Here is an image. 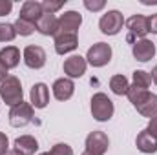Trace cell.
<instances>
[{
	"instance_id": "6da1fadb",
	"label": "cell",
	"mask_w": 157,
	"mask_h": 155,
	"mask_svg": "<svg viewBox=\"0 0 157 155\" xmlns=\"http://www.w3.org/2000/svg\"><path fill=\"white\" fill-rule=\"evenodd\" d=\"M0 99L7 104V106H17L24 100V91H22V84L20 78L15 75H9L0 82Z\"/></svg>"
},
{
	"instance_id": "7a4b0ae2",
	"label": "cell",
	"mask_w": 157,
	"mask_h": 155,
	"mask_svg": "<svg viewBox=\"0 0 157 155\" xmlns=\"http://www.w3.org/2000/svg\"><path fill=\"white\" fill-rule=\"evenodd\" d=\"M113 112H115L113 102L106 93L99 91V93H95L91 97V115H93L95 120L106 122V120H110L113 117Z\"/></svg>"
},
{
	"instance_id": "3957f363",
	"label": "cell",
	"mask_w": 157,
	"mask_h": 155,
	"mask_svg": "<svg viewBox=\"0 0 157 155\" xmlns=\"http://www.w3.org/2000/svg\"><path fill=\"white\" fill-rule=\"evenodd\" d=\"M112 60V46L106 42L93 44L86 53V62L93 68H102Z\"/></svg>"
},
{
	"instance_id": "277c9868",
	"label": "cell",
	"mask_w": 157,
	"mask_h": 155,
	"mask_svg": "<svg viewBox=\"0 0 157 155\" xmlns=\"http://www.w3.org/2000/svg\"><path fill=\"white\" fill-rule=\"evenodd\" d=\"M33 115H35V112H33V106H31V102H20V104H17V106H13L11 110H9V124L13 126V128H24V126H28L31 120H33Z\"/></svg>"
},
{
	"instance_id": "5b68a950",
	"label": "cell",
	"mask_w": 157,
	"mask_h": 155,
	"mask_svg": "<svg viewBox=\"0 0 157 155\" xmlns=\"http://www.w3.org/2000/svg\"><path fill=\"white\" fill-rule=\"evenodd\" d=\"M122 24H124V18H122V13L117 9H112L108 13H104L99 20V28L104 35H117L119 31L122 29Z\"/></svg>"
},
{
	"instance_id": "8992f818",
	"label": "cell",
	"mask_w": 157,
	"mask_h": 155,
	"mask_svg": "<svg viewBox=\"0 0 157 155\" xmlns=\"http://www.w3.org/2000/svg\"><path fill=\"white\" fill-rule=\"evenodd\" d=\"M126 28L130 31L128 40L130 42H135V39H144L146 33H148V17L144 15H133L126 20Z\"/></svg>"
},
{
	"instance_id": "52a82bcc",
	"label": "cell",
	"mask_w": 157,
	"mask_h": 155,
	"mask_svg": "<svg viewBox=\"0 0 157 155\" xmlns=\"http://www.w3.org/2000/svg\"><path fill=\"white\" fill-rule=\"evenodd\" d=\"M22 57H24L26 66L31 68V70H40L46 64V51L40 46H33V44L31 46H26Z\"/></svg>"
},
{
	"instance_id": "ba28073f",
	"label": "cell",
	"mask_w": 157,
	"mask_h": 155,
	"mask_svg": "<svg viewBox=\"0 0 157 155\" xmlns=\"http://www.w3.org/2000/svg\"><path fill=\"white\" fill-rule=\"evenodd\" d=\"M108 146H110V139L104 131H91L86 137V152L102 155L108 150Z\"/></svg>"
},
{
	"instance_id": "9c48e42d",
	"label": "cell",
	"mask_w": 157,
	"mask_h": 155,
	"mask_svg": "<svg viewBox=\"0 0 157 155\" xmlns=\"http://www.w3.org/2000/svg\"><path fill=\"white\" fill-rule=\"evenodd\" d=\"M82 24V15L78 11H66L59 18V31L57 33H77Z\"/></svg>"
},
{
	"instance_id": "30bf717a",
	"label": "cell",
	"mask_w": 157,
	"mask_h": 155,
	"mask_svg": "<svg viewBox=\"0 0 157 155\" xmlns=\"http://www.w3.org/2000/svg\"><path fill=\"white\" fill-rule=\"evenodd\" d=\"M86 68H88V62H86V57H80V55H71L70 59L64 60V73L70 78H78L86 73Z\"/></svg>"
},
{
	"instance_id": "8fae6325",
	"label": "cell",
	"mask_w": 157,
	"mask_h": 155,
	"mask_svg": "<svg viewBox=\"0 0 157 155\" xmlns=\"http://www.w3.org/2000/svg\"><path fill=\"white\" fill-rule=\"evenodd\" d=\"M132 53L133 57L139 60V62H148L150 59H154L155 55V44L148 39H141L133 42V47H132Z\"/></svg>"
},
{
	"instance_id": "7c38bea8",
	"label": "cell",
	"mask_w": 157,
	"mask_h": 155,
	"mask_svg": "<svg viewBox=\"0 0 157 155\" xmlns=\"http://www.w3.org/2000/svg\"><path fill=\"white\" fill-rule=\"evenodd\" d=\"M53 39H55V51L59 55H66L70 51H75L78 46L77 33H57Z\"/></svg>"
},
{
	"instance_id": "4fadbf2b",
	"label": "cell",
	"mask_w": 157,
	"mask_h": 155,
	"mask_svg": "<svg viewBox=\"0 0 157 155\" xmlns=\"http://www.w3.org/2000/svg\"><path fill=\"white\" fill-rule=\"evenodd\" d=\"M51 89H53V97H55L57 100H68V99H71L73 93H75V84H73L71 78L62 77V78H57V80L53 82Z\"/></svg>"
},
{
	"instance_id": "5bb4252c",
	"label": "cell",
	"mask_w": 157,
	"mask_h": 155,
	"mask_svg": "<svg viewBox=\"0 0 157 155\" xmlns=\"http://www.w3.org/2000/svg\"><path fill=\"white\" fill-rule=\"evenodd\" d=\"M42 15H44L42 4L37 2V0H28V2L22 4V7H20V17H18V18L28 20V22H31V24H37V20H39Z\"/></svg>"
},
{
	"instance_id": "9a60e30c",
	"label": "cell",
	"mask_w": 157,
	"mask_h": 155,
	"mask_svg": "<svg viewBox=\"0 0 157 155\" xmlns=\"http://www.w3.org/2000/svg\"><path fill=\"white\" fill-rule=\"evenodd\" d=\"M29 99H31V106L37 108V110H42L48 106L49 102V89L44 82H37L31 91H29Z\"/></svg>"
},
{
	"instance_id": "2e32d148",
	"label": "cell",
	"mask_w": 157,
	"mask_h": 155,
	"mask_svg": "<svg viewBox=\"0 0 157 155\" xmlns=\"http://www.w3.org/2000/svg\"><path fill=\"white\" fill-rule=\"evenodd\" d=\"M35 28H37V31H39L40 35H46V37L51 35V37H55L57 31H59V18H57L55 15L44 13L39 20H37Z\"/></svg>"
},
{
	"instance_id": "e0dca14e",
	"label": "cell",
	"mask_w": 157,
	"mask_h": 155,
	"mask_svg": "<svg viewBox=\"0 0 157 155\" xmlns=\"http://www.w3.org/2000/svg\"><path fill=\"white\" fill-rule=\"evenodd\" d=\"M15 150L22 155H35L39 150V141L33 135H20L15 139Z\"/></svg>"
},
{
	"instance_id": "ac0fdd59",
	"label": "cell",
	"mask_w": 157,
	"mask_h": 155,
	"mask_svg": "<svg viewBox=\"0 0 157 155\" xmlns=\"http://www.w3.org/2000/svg\"><path fill=\"white\" fill-rule=\"evenodd\" d=\"M0 62L7 68V70H13L18 66L20 62V49L17 46H6L0 49Z\"/></svg>"
},
{
	"instance_id": "d6986e66",
	"label": "cell",
	"mask_w": 157,
	"mask_h": 155,
	"mask_svg": "<svg viewBox=\"0 0 157 155\" xmlns=\"http://www.w3.org/2000/svg\"><path fill=\"white\" fill-rule=\"evenodd\" d=\"M135 146H137V150L143 152V153H155L157 152V139L152 137L146 130H143V131L137 135V139H135Z\"/></svg>"
},
{
	"instance_id": "ffe728a7",
	"label": "cell",
	"mask_w": 157,
	"mask_h": 155,
	"mask_svg": "<svg viewBox=\"0 0 157 155\" xmlns=\"http://www.w3.org/2000/svg\"><path fill=\"white\" fill-rule=\"evenodd\" d=\"M137 112L143 117H148V119L155 117L157 115V95L155 93H148L146 99L137 106Z\"/></svg>"
},
{
	"instance_id": "44dd1931",
	"label": "cell",
	"mask_w": 157,
	"mask_h": 155,
	"mask_svg": "<svg viewBox=\"0 0 157 155\" xmlns=\"http://www.w3.org/2000/svg\"><path fill=\"white\" fill-rule=\"evenodd\" d=\"M128 88H130V82H128V78L124 75H113L110 78V89L115 95H126Z\"/></svg>"
},
{
	"instance_id": "7402d4cb",
	"label": "cell",
	"mask_w": 157,
	"mask_h": 155,
	"mask_svg": "<svg viewBox=\"0 0 157 155\" xmlns=\"http://www.w3.org/2000/svg\"><path fill=\"white\" fill-rule=\"evenodd\" d=\"M148 93H150L148 89H143V88H139V86H135V84H130L126 97H128V99H130V102L137 108V106L146 99V95H148Z\"/></svg>"
},
{
	"instance_id": "603a6c76",
	"label": "cell",
	"mask_w": 157,
	"mask_h": 155,
	"mask_svg": "<svg viewBox=\"0 0 157 155\" xmlns=\"http://www.w3.org/2000/svg\"><path fill=\"white\" fill-rule=\"evenodd\" d=\"M133 84L139 86V88H143V89H148L150 84H152L150 73H146V71H143V70H135V71H133Z\"/></svg>"
},
{
	"instance_id": "cb8c5ba5",
	"label": "cell",
	"mask_w": 157,
	"mask_h": 155,
	"mask_svg": "<svg viewBox=\"0 0 157 155\" xmlns=\"http://www.w3.org/2000/svg\"><path fill=\"white\" fill-rule=\"evenodd\" d=\"M13 26H15L17 35H22V37H29V35L37 29L35 24H31V22H28V20H22V18H18Z\"/></svg>"
},
{
	"instance_id": "d4e9b609",
	"label": "cell",
	"mask_w": 157,
	"mask_h": 155,
	"mask_svg": "<svg viewBox=\"0 0 157 155\" xmlns=\"http://www.w3.org/2000/svg\"><path fill=\"white\" fill-rule=\"evenodd\" d=\"M17 37V31H15V26L13 24H0V42H11V40Z\"/></svg>"
},
{
	"instance_id": "484cf974",
	"label": "cell",
	"mask_w": 157,
	"mask_h": 155,
	"mask_svg": "<svg viewBox=\"0 0 157 155\" xmlns=\"http://www.w3.org/2000/svg\"><path fill=\"white\" fill-rule=\"evenodd\" d=\"M42 4V9H44V13H49V15H55L57 11H60L62 9V6L66 4V0H44V2H40Z\"/></svg>"
},
{
	"instance_id": "4316f807",
	"label": "cell",
	"mask_w": 157,
	"mask_h": 155,
	"mask_svg": "<svg viewBox=\"0 0 157 155\" xmlns=\"http://www.w3.org/2000/svg\"><path fill=\"white\" fill-rule=\"evenodd\" d=\"M51 153L53 155H73V150L70 144L66 142H57L53 148H51Z\"/></svg>"
},
{
	"instance_id": "83f0119b",
	"label": "cell",
	"mask_w": 157,
	"mask_h": 155,
	"mask_svg": "<svg viewBox=\"0 0 157 155\" xmlns=\"http://www.w3.org/2000/svg\"><path fill=\"white\" fill-rule=\"evenodd\" d=\"M104 6H106L104 0H84V7H86L88 11H93V13L104 9Z\"/></svg>"
},
{
	"instance_id": "f1b7e54d",
	"label": "cell",
	"mask_w": 157,
	"mask_h": 155,
	"mask_svg": "<svg viewBox=\"0 0 157 155\" xmlns=\"http://www.w3.org/2000/svg\"><path fill=\"white\" fill-rule=\"evenodd\" d=\"M11 9H13V2L11 0H0V17L9 15Z\"/></svg>"
},
{
	"instance_id": "f546056e",
	"label": "cell",
	"mask_w": 157,
	"mask_h": 155,
	"mask_svg": "<svg viewBox=\"0 0 157 155\" xmlns=\"http://www.w3.org/2000/svg\"><path fill=\"white\" fill-rule=\"evenodd\" d=\"M7 152H9V139L6 133L0 131V155H6Z\"/></svg>"
},
{
	"instance_id": "4dcf8cb0",
	"label": "cell",
	"mask_w": 157,
	"mask_h": 155,
	"mask_svg": "<svg viewBox=\"0 0 157 155\" xmlns=\"http://www.w3.org/2000/svg\"><path fill=\"white\" fill-rule=\"evenodd\" d=\"M146 131H148V133H150L152 137H155V139H157V115L150 119V122H148V128H146Z\"/></svg>"
},
{
	"instance_id": "1f68e13d",
	"label": "cell",
	"mask_w": 157,
	"mask_h": 155,
	"mask_svg": "<svg viewBox=\"0 0 157 155\" xmlns=\"http://www.w3.org/2000/svg\"><path fill=\"white\" fill-rule=\"evenodd\" d=\"M148 33H154L157 35V13L148 17Z\"/></svg>"
},
{
	"instance_id": "d6a6232c",
	"label": "cell",
	"mask_w": 157,
	"mask_h": 155,
	"mask_svg": "<svg viewBox=\"0 0 157 155\" xmlns=\"http://www.w3.org/2000/svg\"><path fill=\"white\" fill-rule=\"evenodd\" d=\"M7 77H9V75H7V68L0 62V82H2L4 78H7Z\"/></svg>"
},
{
	"instance_id": "836d02e7",
	"label": "cell",
	"mask_w": 157,
	"mask_h": 155,
	"mask_svg": "<svg viewBox=\"0 0 157 155\" xmlns=\"http://www.w3.org/2000/svg\"><path fill=\"white\" fill-rule=\"evenodd\" d=\"M150 77H152V80L157 84V66H154V70H152V75H150Z\"/></svg>"
},
{
	"instance_id": "e575fe53",
	"label": "cell",
	"mask_w": 157,
	"mask_h": 155,
	"mask_svg": "<svg viewBox=\"0 0 157 155\" xmlns=\"http://www.w3.org/2000/svg\"><path fill=\"white\" fill-rule=\"evenodd\" d=\"M6 155H22V153H20L18 150H9V152H7Z\"/></svg>"
},
{
	"instance_id": "d590c367",
	"label": "cell",
	"mask_w": 157,
	"mask_h": 155,
	"mask_svg": "<svg viewBox=\"0 0 157 155\" xmlns=\"http://www.w3.org/2000/svg\"><path fill=\"white\" fill-rule=\"evenodd\" d=\"M82 155H97V153H91V152H84Z\"/></svg>"
},
{
	"instance_id": "8d00e7d4",
	"label": "cell",
	"mask_w": 157,
	"mask_h": 155,
	"mask_svg": "<svg viewBox=\"0 0 157 155\" xmlns=\"http://www.w3.org/2000/svg\"><path fill=\"white\" fill-rule=\"evenodd\" d=\"M39 155H53L51 152H44V153H39Z\"/></svg>"
}]
</instances>
